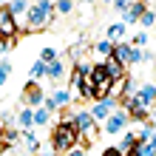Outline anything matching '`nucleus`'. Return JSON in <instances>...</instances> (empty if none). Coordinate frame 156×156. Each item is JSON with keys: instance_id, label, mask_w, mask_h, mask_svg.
Here are the masks:
<instances>
[{"instance_id": "nucleus-29", "label": "nucleus", "mask_w": 156, "mask_h": 156, "mask_svg": "<svg viewBox=\"0 0 156 156\" xmlns=\"http://www.w3.org/2000/svg\"><path fill=\"white\" fill-rule=\"evenodd\" d=\"M3 45H6V43H0V51H3Z\"/></svg>"}, {"instance_id": "nucleus-17", "label": "nucleus", "mask_w": 156, "mask_h": 156, "mask_svg": "<svg viewBox=\"0 0 156 156\" xmlns=\"http://www.w3.org/2000/svg\"><path fill=\"white\" fill-rule=\"evenodd\" d=\"M54 60H57V51H54V48H43V54H40V62H45V66H51Z\"/></svg>"}, {"instance_id": "nucleus-22", "label": "nucleus", "mask_w": 156, "mask_h": 156, "mask_svg": "<svg viewBox=\"0 0 156 156\" xmlns=\"http://www.w3.org/2000/svg\"><path fill=\"white\" fill-rule=\"evenodd\" d=\"M142 23H145V26H153V23H156V14H153V12H145V14H142Z\"/></svg>"}, {"instance_id": "nucleus-8", "label": "nucleus", "mask_w": 156, "mask_h": 156, "mask_svg": "<svg viewBox=\"0 0 156 156\" xmlns=\"http://www.w3.org/2000/svg\"><path fill=\"white\" fill-rule=\"evenodd\" d=\"M111 111H114V102H111V99H102V102L94 105V114H91V116H94V119H105Z\"/></svg>"}, {"instance_id": "nucleus-10", "label": "nucleus", "mask_w": 156, "mask_h": 156, "mask_svg": "<svg viewBox=\"0 0 156 156\" xmlns=\"http://www.w3.org/2000/svg\"><path fill=\"white\" fill-rule=\"evenodd\" d=\"M26 102L37 108V105L43 102V91H40V88H34V85H29V88H26Z\"/></svg>"}, {"instance_id": "nucleus-12", "label": "nucleus", "mask_w": 156, "mask_h": 156, "mask_svg": "<svg viewBox=\"0 0 156 156\" xmlns=\"http://www.w3.org/2000/svg\"><path fill=\"white\" fill-rule=\"evenodd\" d=\"M6 9H9V14L20 17V14H26V12H29V3H23V0H14V3H9Z\"/></svg>"}, {"instance_id": "nucleus-9", "label": "nucleus", "mask_w": 156, "mask_h": 156, "mask_svg": "<svg viewBox=\"0 0 156 156\" xmlns=\"http://www.w3.org/2000/svg\"><path fill=\"white\" fill-rule=\"evenodd\" d=\"M105 71H108V77H111V80H122V62H116L114 57L105 60Z\"/></svg>"}, {"instance_id": "nucleus-30", "label": "nucleus", "mask_w": 156, "mask_h": 156, "mask_svg": "<svg viewBox=\"0 0 156 156\" xmlns=\"http://www.w3.org/2000/svg\"><path fill=\"white\" fill-rule=\"evenodd\" d=\"M153 156H156V153H153Z\"/></svg>"}, {"instance_id": "nucleus-6", "label": "nucleus", "mask_w": 156, "mask_h": 156, "mask_svg": "<svg viewBox=\"0 0 156 156\" xmlns=\"http://www.w3.org/2000/svg\"><path fill=\"white\" fill-rule=\"evenodd\" d=\"M125 125V114H111L108 116V125H105V133H119Z\"/></svg>"}, {"instance_id": "nucleus-19", "label": "nucleus", "mask_w": 156, "mask_h": 156, "mask_svg": "<svg viewBox=\"0 0 156 156\" xmlns=\"http://www.w3.org/2000/svg\"><path fill=\"white\" fill-rule=\"evenodd\" d=\"M31 122H34V114H31V111H23V114H20V125H23V128H29Z\"/></svg>"}, {"instance_id": "nucleus-20", "label": "nucleus", "mask_w": 156, "mask_h": 156, "mask_svg": "<svg viewBox=\"0 0 156 156\" xmlns=\"http://www.w3.org/2000/svg\"><path fill=\"white\" fill-rule=\"evenodd\" d=\"M71 6H74V3H68V0H62V3H54V9H57L60 14H68V12H71Z\"/></svg>"}, {"instance_id": "nucleus-25", "label": "nucleus", "mask_w": 156, "mask_h": 156, "mask_svg": "<svg viewBox=\"0 0 156 156\" xmlns=\"http://www.w3.org/2000/svg\"><path fill=\"white\" fill-rule=\"evenodd\" d=\"M6 74H9V66L3 62V66H0V85H3V82H6Z\"/></svg>"}, {"instance_id": "nucleus-16", "label": "nucleus", "mask_w": 156, "mask_h": 156, "mask_svg": "<svg viewBox=\"0 0 156 156\" xmlns=\"http://www.w3.org/2000/svg\"><path fill=\"white\" fill-rule=\"evenodd\" d=\"M60 74H62V62H57V60H54V62H51V66H48V68H45V77H54V80H57Z\"/></svg>"}, {"instance_id": "nucleus-28", "label": "nucleus", "mask_w": 156, "mask_h": 156, "mask_svg": "<svg viewBox=\"0 0 156 156\" xmlns=\"http://www.w3.org/2000/svg\"><path fill=\"white\" fill-rule=\"evenodd\" d=\"M68 156H82V151H80V148H71V151H68Z\"/></svg>"}, {"instance_id": "nucleus-3", "label": "nucleus", "mask_w": 156, "mask_h": 156, "mask_svg": "<svg viewBox=\"0 0 156 156\" xmlns=\"http://www.w3.org/2000/svg\"><path fill=\"white\" fill-rule=\"evenodd\" d=\"M71 125H74V131H82L85 136H91V133H94V116H91V114H85V111H80V114L74 116V122H71Z\"/></svg>"}, {"instance_id": "nucleus-2", "label": "nucleus", "mask_w": 156, "mask_h": 156, "mask_svg": "<svg viewBox=\"0 0 156 156\" xmlns=\"http://www.w3.org/2000/svg\"><path fill=\"white\" fill-rule=\"evenodd\" d=\"M51 12H54V3H37V6H31L29 9V26L31 29H40V26H45L48 23V17H51Z\"/></svg>"}, {"instance_id": "nucleus-14", "label": "nucleus", "mask_w": 156, "mask_h": 156, "mask_svg": "<svg viewBox=\"0 0 156 156\" xmlns=\"http://www.w3.org/2000/svg\"><path fill=\"white\" fill-rule=\"evenodd\" d=\"M97 51L102 54L105 60H108V57H114V43H108V40H102V43H97Z\"/></svg>"}, {"instance_id": "nucleus-15", "label": "nucleus", "mask_w": 156, "mask_h": 156, "mask_svg": "<svg viewBox=\"0 0 156 156\" xmlns=\"http://www.w3.org/2000/svg\"><path fill=\"white\" fill-rule=\"evenodd\" d=\"M45 68H48V66H45V62H34V66H31V80H40V77H45Z\"/></svg>"}, {"instance_id": "nucleus-1", "label": "nucleus", "mask_w": 156, "mask_h": 156, "mask_svg": "<svg viewBox=\"0 0 156 156\" xmlns=\"http://www.w3.org/2000/svg\"><path fill=\"white\" fill-rule=\"evenodd\" d=\"M74 142H77V131H74V125H71V122H62L57 131H54V151H57V153L71 151V148H74Z\"/></svg>"}, {"instance_id": "nucleus-5", "label": "nucleus", "mask_w": 156, "mask_h": 156, "mask_svg": "<svg viewBox=\"0 0 156 156\" xmlns=\"http://www.w3.org/2000/svg\"><path fill=\"white\" fill-rule=\"evenodd\" d=\"M0 34H3V37H12L14 34V20H12V14H9L6 6L0 9Z\"/></svg>"}, {"instance_id": "nucleus-11", "label": "nucleus", "mask_w": 156, "mask_h": 156, "mask_svg": "<svg viewBox=\"0 0 156 156\" xmlns=\"http://www.w3.org/2000/svg\"><path fill=\"white\" fill-rule=\"evenodd\" d=\"M80 91H82V97H85V99H94L97 97V88H94V82H91V77H85V80L80 82Z\"/></svg>"}, {"instance_id": "nucleus-23", "label": "nucleus", "mask_w": 156, "mask_h": 156, "mask_svg": "<svg viewBox=\"0 0 156 156\" xmlns=\"http://www.w3.org/2000/svg\"><path fill=\"white\" fill-rule=\"evenodd\" d=\"M114 9H116V12H122V14H125V12H128V3H125V0H116V3H114Z\"/></svg>"}, {"instance_id": "nucleus-21", "label": "nucleus", "mask_w": 156, "mask_h": 156, "mask_svg": "<svg viewBox=\"0 0 156 156\" xmlns=\"http://www.w3.org/2000/svg\"><path fill=\"white\" fill-rule=\"evenodd\" d=\"M139 60H145V54H142L139 48H131V54H128V62H139Z\"/></svg>"}, {"instance_id": "nucleus-24", "label": "nucleus", "mask_w": 156, "mask_h": 156, "mask_svg": "<svg viewBox=\"0 0 156 156\" xmlns=\"http://www.w3.org/2000/svg\"><path fill=\"white\" fill-rule=\"evenodd\" d=\"M26 145H29V148L34 151V148H37V139H34V136H31V133H26Z\"/></svg>"}, {"instance_id": "nucleus-18", "label": "nucleus", "mask_w": 156, "mask_h": 156, "mask_svg": "<svg viewBox=\"0 0 156 156\" xmlns=\"http://www.w3.org/2000/svg\"><path fill=\"white\" fill-rule=\"evenodd\" d=\"M34 122H37V125L48 122V111H45V108H40V111H34Z\"/></svg>"}, {"instance_id": "nucleus-26", "label": "nucleus", "mask_w": 156, "mask_h": 156, "mask_svg": "<svg viewBox=\"0 0 156 156\" xmlns=\"http://www.w3.org/2000/svg\"><path fill=\"white\" fill-rule=\"evenodd\" d=\"M148 139H151V142H145V145H151V148L156 151V131H153V133H148Z\"/></svg>"}, {"instance_id": "nucleus-7", "label": "nucleus", "mask_w": 156, "mask_h": 156, "mask_svg": "<svg viewBox=\"0 0 156 156\" xmlns=\"http://www.w3.org/2000/svg\"><path fill=\"white\" fill-rule=\"evenodd\" d=\"M136 145H139V142H136V136H133V133H125V136H122V142H119V148H116V151H119V153L125 156V153H133V151H136Z\"/></svg>"}, {"instance_id": "nucleus-4", "label": "nucleus", "mask_w": 156, "mask_h": 156, "mask_svg": "<svg viewBox=\"0 0 156 156\" xmlns=\"http://www.w3.org/2000/svg\"><path fill=\"white\" fill-rule=\"evenodd\" d=\"M136 99H139V105L148 111V108L156 102V88H153V85H142V88H139V94H136Z\"/></svg>"}, {"instance_id": "nucleus-27", "label": "nucleus", "mask_w": 156, "mask_h": 156, "mask_svg": "<svg viewBox=\"0 0 156 156\" xmlns=\"http://www.w3.org/2000/svg\"><path fill=\"white\" fill-rule=\"evenodd\" d=\"M102 156H122V153H119L116 148H105V153H102Z\"/></svg>"}, {"instance_id": "nucleus-13", "label": "nucleus", "mask_w": 156, "mask_h": 156, "mask_svg": "<svg viewBox=\"0 0 156 156\" xmlns=\"http://www.w3.org/2000/svg\"><path fill=\"white\" fill-rule=\"evenodd\" d=\"M122 31H125V26H122V23H114L111 29H108V43L119 40V37H122Z\"/></svg>"}]
</instances>
